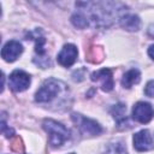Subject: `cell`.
<instances>
[{
  "label": "cell",
  "instance_id": "8fae6325",
  "mask_svg": "<svg viewBox=\"0 0 154 154\" xmlns=\"http://www.w3.org/2000/svg\"><path fill=\"white\" fill-rule=\"evenodd\" d=\"M119 23L122 25V28H124L128 31H137L141 28V19L136 14H123L122 17H119Z\"/></svg>",
  "mask_w": 154,
  "mask_h": 154
},
{
  "label": "cell",
  "instance_id": "8992f818",
  "mask_svg": "<svg viewBox=\"0 0 154 154\" xmlns=\"http://www.w3.org/2000/svg\"><path fill=\"white\" fill-rule=\"evenodd\" d=\"M93 82H97L103 91H111L114 87L113 75L109 69H101L90 75Z\"/></svg>",
  "mask_w": 154,
  "mask_h": 154
},
{
  "label": "cell",
  "instance_id": "9a60e30c",
  "mask_svg": "<svg viewBox=\"0 0 154 154\" xmlns=\"http://www.w3.org/2000/svg\"><path fill=\"white\" fill-rule=\"evenodd\" d=\"M11 148L14 150V152H23V144H22V141L19 137H16L13 141H12V144H11Z\"/></svg>",
  "mask_w": 154,
  "mask_h": 154
},
{
  "label": "cell",
  "instance_id": "3957f363",
  "mask_svg": "<svg viewBox=\"0 0 154 154\" xmlns=\"http://www.w3.org/2000/svg\"><path fill=\"white\" fill-rule=\"evenodd\" d=\"M72 122L76 124L81 134L85 136H97L102 132V126L90 118H87L79 113H72L71 114Z\"/></svg>",
  "mask_w": 154,
  "mask_h": 154
},
{
  "label": "cell",
  "instance_id": "30bf717a",
  "mask_svg": "<svg viewBox=\"0 0 154 154\" xmlns=\"http://www.w3.org/2000/svg\"><path fill=\"white\" fill-rule=\"evenodd\" d=\"M111 113H112L113 118L117 120V124H118L119 129H125V128H128L126 125H131L129 123L128 117H126V107H125L124 103L114 105L111 109Z\"/></svg>",
  "mask_w": 154,
  "mask_h": 154
},
{
  "label": "cell",
  "instance_id": "277c9868",
  "mask_svg": "<svg viewBox=\"0 0 154 154\" xmlns=\"http://www.w3.org/2000/svg\"><path fill=\"white\" fill-rule=\"evenodd\" d=\"M132 119L141 124L149 123L154 117V108L149 102L138 101L132 107Z\"/></svg>",
  "mask_w": 154,
  "mask_h": 154
},
{
  "label": "cell",
  "instance_id": "5bb4252c",
  "mask_svg": "<svg viewBox=\"0 0 154 154\" xmlns=\"http://www.w3.org/2000/svg\"><path fill=\"white\" fill-rule=\"evenodd\" d=\"M103 154H128V152L124 143L120 141H117V142L109 143Z\"/></svg>",
  "mask_w": 154,
  "mask_h": 154
},
{
  "label": "cell",
  "instance_id": "9c48e42d",
  "mask_svg": "<svg viewBox=\"0 0 154 154\" xmlns=\"http://www.w3.org/2000/svg\"><path fill=\"white\" fill-rule=\"evenodd\" d=\"M22 52H23V46L18 41L11 40L4 45L1 49V57L5 61L12 63L22 54Z\"/></svg>",
  "mask_w": 154,
  "mask_h": 154
},
{
  "label": "cell",
  "instance_id": "4fadbf2b",
  "mask_svg": "<svg viewBox=\"0 0 154 154\" xmlns=\"http://www.w3.org/2000/svg\"><path fill=\"white\" fill-rule=\"evenodd\" d=\"M30 37H32V38L35 40V42H36V45H35V52L38 54V57H40L41 59L46 58V57H45V54H46V49H45V42H46V40H45V37L42 36L41 31H40L38 29L35 30L34 32L30 34Z\"/></svg>",
  "mask_w": 154,
  "mask_h": 154
},
{
  "label": "cell",
  "instance_id": "52a82bcc",
  "mask_svg": "<svg viewBox=\"0 0 154 154\" xmlns=\"http://www.w3.org/2000/svg\"><path fill=\"white\" fill-rule=\"evenodd\" d=\"M134 148L137 152H148L154 148V141L148 130H141L134 135Z\"/></svg>",
  "mask_w": 154,
  "mask_h": 154
},
{
  "label": "cell",
  "instance_id": "7c38bea8",
  "mask_svg": "<svg viewBox=\"0 0 154 154\" xmlns=\"http://www.w3.org/2000/svg\"><path fill=\"white\" fill-rule=\"evenodd\" d=\"M141 81V72L137 69H131L126 71L122 78V85L126 89L131 88L134 84H137Z\"/></svg>",
  "mask_w": 154,
  "mask_h": 154
},
{
  "label": "cell",
  "instance_id": "6da1fadb",
  "mask_svg": "<svg viewBox=\"0 0 154 154\" xmlns=\"http://www.w3.org/2000/svg\"><path fill=\"white\" fill-rule=\"evenodd\" d=\"M66 89H67L66 84L63 83L61 81L55 78H48L42 83V85L36 91L35 100L36 102H40V103L52 102L54 99L58 97V95L66 91Z\"/></svg>",
  "mask_w": 154,
  "mask_h": 154
},
{
  "label": "cell",
  "instance_id": "5b68a950",
  "mask_svg": "<svg viewBox=\"0 0 154 154\" xmlns=\"http://www.w3.org/2000/svg\"><path fill=\"white\" fill-rule=\"evenodd\" d=\"M30 82H31L30 76L23 70H14L8 78V85L11 87L12 90L17 93L26 90L30 85Z\"/></svg>",
  "mask_w": 154,
  "mask_h": 154
},
{
  "label": "cell",
  "instance_id": "ba28073f",
  "mask_svg": "<svg viewBox=\"0 0 154 154\" xmlns=\"http://www.w3.org/2000/svg\"><path fill=\"white\" fill-rule=\"evenodd\" d=\"M77 55H78V51H77V47L72 43H67L65 45L61 51L58 53V57H57V60L58 63L64 66V67H69L71 65L75 64L76 59H77Z\"/></svg>",
  "mask_w": 154,
  "mask_h": 154
},
{
  "label": "cell",
  "instance_id": "ac0fdd59",
  "mask_svg": "<svg viewBox=\"0 0 154 154\" xmlns=\"http://www.w3.org/2000/svg\"><path fill=\"white\" fill-rule=\"evenodd\" d=\"M70 154H75V153H70Z\"/></svg>",
  "mask_w": 154,
  "mask_h": 154
},
{
  "label": "cell",
  "instance_id": "7a4b0ae2",
  "mask_svg": "<svg viewBox=\"0 0 154 154\" xmlns=\"http://www.w3.org/2000/svg\"><path fill=\"white\" fill-rule=\"evenodd\" d=\"M45 131L49 136V144L53 148L61 147L70 138V130L65 128L61 123H58L53 119H45L42 123Z\"/></svg>",
  "mask_w": 154,
  "mask_h": 154
},
{
  "label": "cell",
  "instance_id": "2e32d148",
  "mask_svg": "<svg viewBox=\"0 0 154 154\" xmlns=\"http://www.w3.org/2000/svg\"><path fill=\"white\" fill-rule=\"evenodd\" d=\"M144 94L149 97H154V81H149L144 88Z\"/></svg>",
  "mask_w": 154,
  "mask_h": 154
},
{
  "label": "cell",
  "instance_id": "e0dca14e",
  "mask_svg": "<svg viewBox=\"0 0 154 154\" xmlns=\"http://www.w3.org/2000/svg\"><path fill=\"white\" fill-rule=\"evenodd\" d=\"M148 54H149V57L154 60V45H152V46L148 48Z\"/></svg>",
  "mask_w": 154,
  "mask_h": 154
}]
</instances>
